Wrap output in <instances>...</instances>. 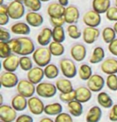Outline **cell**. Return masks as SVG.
Masks as SVG:
<instances>
[{"mask_svg":"<svg viewBox=\"0 0 117 122\" xmlns=\"http://www.w3.org/2000/svg\"><path fill=\"white\" fill-rule=\"evenodd\" d=\"M52 55L48 47L40 46L36 48L32 54V59L37 66L44 68L51 61Z\"/></svg>","mask_w":117,"mask_h":122,"instance_id":"obj_1","label":"cell"},{"mask_svg":"<svg viewBox=\"0 0 117 122\" xmlns=\"http://www.w3.org/2000/svg\"><path fill=\"white\" fill-rule=\"evenodd\" d=\"M59 69L64 77L72 79L77 75L78 70L74 60L70 58H63L59 61Z\"/></svg>","mask_w":117,"mask_h":122,"instance_id":"obj_2","label":"cell"},{"mask_svg":"<svg viewBox=\"0 0 117 122\" xmlns=\"http://www.w3.org/2000/svg\"><path fill=\"white\" fill-rule=\"evenodd\" d=\"M57 88L56 84L47 81H42L36 86V93L43 98H51L56 95Z\"/></svg>","mask_w":117,"mask_h":122,"instance_id":"obj_3","label":"cell"},{"mask_svg":"<svg viewBox=\"0 0 117 122\" xmlns=\"http://www.w3.org/2000/svg\"><path fill=\"white\" fill-rule=\"evenodd\" d=\"M8 15L13 20H19L23 17L26 13L25 5L23 3L17 0H13L7 5Z\"/></svg>","mask_w":117,"mask_h":122,"instance_id":"obj_4","label":"cell"},{"mask_svg":"<svg viewBox=\"0 0 117 122\" xmlns=\"http://www.w3.org/2000/svg\"><path fill=\"white\" fill-rule=\"evenodd\" d=\"M16 88L18 93L27 99L34 97V94L36 93V86L27 79L20 80Z\"/></svg>","mask_w":117,"mask_h":122,"instance_id":"obj_5","label":"cell"},{"mask_svg":"<svg viewBox=\"0 0 117 122\" xmlns=\"http://www.w3.org/2000/svg\"><path fill=\"white\" fill-rule=\"evenodd\" d=\"M106 85V80L100 74H93L87 81V87L92 93H100Z\"/></svg>","mask_w":117,"mask_h":122,"instance_id":"obj_6","label":"cell"},{"mask_svg":"<svg viewBox=\"0 0 117 122\" xmlns=\"http://www.w3.org/2000/svg\"><path fill=\"white\" fill-rule=\"evenodd\" d=\"M19 77L15 74V73L13 72H5L2 73L0 76V83L1 86L6 89H11L14 87H17L18 84L19 82Z\"/></svg>","mask_w":117,"mask_h":122,"instance_id":"obj_7","label":"cell"},{"mask_svg":"<svg viewBox=\"0 0 117 122\" xmlns=\"http://www.w3.org/2000/svg\"><path fill=\"white\" fill-rule=\"evenodd\" d=\"M101 15L93 10L87 11L84 15V17H83V22L88 27L97 28L101 24Z\"/></svg>","mask_w":117,"mask_h":122,"instance_id":"obj_8","label":"cell"},{"mask_svg":"<svg viewBox=\"0 0 117 122\" xmlns=\"http://www.w3.org/2000/svg\"><path fill=\"white\" fill-rule=\"evenodd\" d=\"M27 108L32 114L39 116V115H41L44 112L45 105L39 97L34 96L28 99Z\"/></svg>","mask_w":117,"mask_h":122,"instance_id":"obj_9","label":"cell"},{"mask_svg":"<svg viewBox=\"0 0 117 122\" xmlns=\"http://www.w3.org/2000/svg\"><path fill=\"white\" fill-rule=\"evenodd\" d=\"M17 111L9 105H0V119L4 122H14L17 119Z\"/></svg>","mask_w":117,"mask_h":122,"instance_id":"obj_10","label":"cell"},{"mask_svg":"<svg viewBox=\"0 0 117 122\" xmlns=\"http://www.w3.org/2000/svg\"><path fill=\"white\" fill-rule=\"evenodd\" d=\"M63 18L67 24L72 25L77 23L80 18V12L78 7L75 5H69L65 9Z\"/></svg>","mask_w":117,"mask_h":122,"instance_id":"obj_11","label":"cell"},{"mask_svg":"<svg viewBox=\"0 0 117 122\" xmlns=\"http://www.w3.org/2000/svg\"><path fill=\"white\" fill-rule=\"evenodd\" d=\"M70 54L75 61L81 62L86 58L87 56L86 46L82 43H75L71 47Z\"/></svg>","mask_w":117,"mask_h":122,"instance_id":"obj_12","label":"cell"},{"mask_svg":"<svg viewBox=\"0 0 117 122\" xmlns=\"http://www.w3.org/2000/svg\"><path fill=\"white\" fill-rule=\"evenodd\" d=\"M100 35V31L98 28L95 27H88L86 26L83 30V40L86 44L91 45L95 43L98 40Z\"/></svg>","mask_w":117,"mask_h":122,"instance_id":"obj_13","label":"cell"},{"mask_svg":"<svg viewBox=\"0 0 117 122\" xmlns=\"http://www.w3.org/2000/svg\"><path fill=\"white\" fill-rule=\"evenodd\" d=\"M19 59L20 57H19V55L15 54H12L11 56L3 59L2 66H3L4 70L7 71V72L15 73L19 67Z\"/></svg>","mask_w":117,"mask_h":122,"instance_id":"obj_14","label":"cell"},{"mask_svg":"<svg viewBox=\"0 0 117 122\" xmlns=\"http://www.w3.org/2000/svg\"><path fill=\"white\" fill-rule=\"evenodd\" d=\"M27 80H29L31 83L37 86L43 81V78L45 77L44 70L39 66H34L31 70L27 72Z\"/></svg>","mask_w":117,"mask_h":122,"instance_id":"obj_15","label":"cell"},{"mask_svg":"<svg viewBox=\"0 0 117 122\" xmlns=\"http://www.w3.org/2000/svg\"><path fill=\"white\" fill-rule=\"evenodd\" d=\"M19 39L22 44V50L19 56H29L31 54H33V53L35 50V46L33 40L27 36L19 37Z\"/></svg>","mask_w":117,"mask_h":122,"instance_id":"obj_16","label":"cell"},{"mask_svg":"<svg viewBox=\"0 0 117 122\" xmlns=\"http://www.w3.org/2000/svg\"><path fill=\"white\" fill-rule=\"evenodd\" d=\"M26 22L31 27H39L43 24L44 19L43 15L39 12L35 11H28L25 15Z\"/></svg>","mask_w":117,"mask_h":122,"instance_id":"obj_17","label":"cell"},{"mask_svg":"<svg viewBox=\"0 0 117 122\" xmlns=\"http://www.w3.org/2000/svg\"><path fill=\"white\" fill-rule=\"evenodd\" d=\"M100 69L107 75L117 74V59L115 57H107L101 63Z\"/></svg>","mask_w":117,"mask_h":122,"instance_id":"obj_18","label":"cell"},{"mask_svg":"<svg viewBox=\"0 0 117 122\" xmlns=\"http://www.w3.org/2000/svg\"><path fill=\"white\" fill-rule=\"evenodd\" d=\"M52 39V30L49 27H44L37 36V42L40 46H45L50 45Z\"/></svg>","mask_w":117,"mask_h":122,"instance_id":"obj_19","label":"cell"},{"mask_svg":"<svg viewBox=\"0 0 117 122\" xmlns=\"http://www.w3.org/2000/svg\"><path fill=\"white\" fill-rule=\"evenodd\" d=\"M11 31L16 35L27 36L31 34V26L27 22H18L11 26Z\"/></svg>","mask_w":117,"mask_h":122,"instance_id":"obj_20","label":"cell"},{"mask_svg":"<svg viewBox=\"0 0 117 122\" xmlns=\"http://www.w3.org/2000/svg\"><path fill=\"white\" fill-rule=\"evenodd\" d=\"M65 9L62 5H60L58 2H54L48 5L47 8V15L50 18H59L63 17L64 13H65Z\"/></svg>","mask_w":117,"mask_h":122,"instance_id":"obj_21","label":"cell"},{"mask_svg":"<svg viewBox=\"0 0 117 122\" xmlns=\"http://www.w3.org/2000/svg\"><path fill=\"white\" fill-rule=\"evenodd\" d=\"M75 95H76V99L75 100L81 102L82 104L88 102L92 97V92L88 87L79 86L76 89H75Z\"/></svg>","mask_w":117,"mask_h":122,"instance_id":"obj_22","label":"cell"},{"mask_svg":"<svg viewBox=\"0 0 117 122\" xmlns=\"http://www.w3.org/2000/svg\"><path fill=\"white\" fill-rule=\"evenodd\" d=\"M27 102L28 99L18 93L13 97L11 100V106L17 112H22L27 108Z\"/></svg>","mask_w":117,"mask_h":122,"instance_id":"obj_23","label":"cell"},{"mask_svg":"<svg viewBox=\"0 0 117 122\" xmlns=\"http://www.w3.org/2000/svg\"><path fill=\"white\" fill-rule=\"evenodd\" d=\"M56 86L60 93H69L73 90H75L73 88V85L72 81L68 79V78L63 77V78H59L56 81Z\"/></svg>","mask_w":117,"mask_h":122,"instance_id":"obj_24","label":"cell"},{"mask_svg":"<svg viewBox=\"0 0 117 122\" xmlns=\"http://www.w3.org/2000/svg\"><path fill=\"white\" fill-rule=\"evenodd\" d=\"M92 10L96 11L97 13L106 14V12L111 7V0H93L92 3Z\"/></svg>","mask_w":117,"mask_h":122,"instance_id":"obj_25","label":"cell"},{"mask_svg":"<svg viewBox=\"0 0 117 122\" xmlns=\"http://www.w3.org/2000/svg\"><path fill=\"white\" fill-rule=\"evenodd\" d=\"M102 109L99 106H92L86 114V122H100L102 118Z\"/></svg>","mask_w":117,"mask_h":122,"instance_id":"obj_26","label":"cell"},{"mask_svg":"<svg viewBox=\"0 0 117 122\" xmlns=\"http://www.w3.org/2000/svg\"><path fill=\"white\" fill-rule=\"evenodd\" d=\"M97 102L100 107L104 109H111L113 106V100L106 92H100L97 94Z\"/></svg>","mask_w":117,"mask_h":122,"instance_id":"obj_27","label":"cell"},{"mask_svg":"<svg viewBox=\"0 0 117 122\" xmlns=\"http://www.w3.org/2000/svg\"><path fill=\"white\" fill-rule=\"evenodd\" d=\"M105 57V51L104 48L101 46H96L94 48L91 55L89 59L91 64H98L103 62Z\"/></svg>","mask_w":117,"mask_h":122,"instance_id":"obj_28","label":"cell"},{"mask_svg":"<svg viewBox=\"0 0 117 122\" xmlns=\"http://www.w3.org/2000/svg\"><path fill=\"white\" fill-rule=\"evenodd\" d=\"M67 109L69 111L70 114L72 117H79L83 114L84 112V107H83V104L79 101L76 100L72 101L67 104Z\"/></svg>","mask_w":117,"mask_h":122,"instance_id":"obj_29","label":"cell"},{"mask_svg":"<svg viewBox=\"0 0 117 122\" xmlns=\"http://www.w3.org/2000/svg\"><path fill=\"white\" fill-rule=\"evenodd\" d=\"M63 112V105L59 102H54L45 105L44 113L48 116H58Z\"/></svg>","mask_w":117,"mask_h":122,"instance_id":"obj_30","label":"cell"},{"mask_svg":"<svg viewBox=\"0 0 117 122\" xmlns=\"http://www.w3.org/2000/svg\"><path fill=\"white\" fill-rule=\"evenodd\" d=\"M78 75L82 81H88L93 75L92 69L88 64H81L78 69Z\"/></svg>","mask_w":117,"mask_h":122,"instance_id":"obj_31","label":"cell"},{"mask_svg":"<svg viewBox=\"0 0 117 122\" xmlns=\"http://www.w3.org/2000/svg\"><path fill=\"white\" fill-rule=\"evenodd\" d=\"M44 70V74L45 77L47 79H56L58 77V76L59 74V70L60 69L58 67L56 64L54 63H50L49 65H47L46 67L43 68Z\"/></svg>","mask_w":117,"mask_h":122,"instance_id":"obj_32","label":"cell"},{"mask_svg":"<svg viewBox=\"0 0 117 122\" xmlns=\"http://www.w3.org/2000/svg\"><path fill=\"white\" fill-rule=\"evenodd\" d=\"M48 49H49L52 56L55 57L62 56L65 53V47H64L63 43H59L54 42V41H52L50 43V45L48 46Z\"/></svg>","mask_w":117,"mask_h":122,"instance_id":"obj_33","label":"cell"},{"mask_svg":"<svg viewBox=\"0 0 117 122\" xmlns=\"http://www.w3.org/2000/svg\"><path fill=\"white\" fill-rule=\"evenodd\" d=\"M66 39V33L63 26L53 27L52 29V40L54 42L63 43Z\"/></svg>","mask_w":117,"mask_h":122,"instance_id":"obj_34","label":"cell"},{"mask_svg":"<svg viewBox=\"0 0 117 122\" xmlns=\"http://www.w3.org/2000/svg\"><path fill=\"white\" fill-rule=\"evenodd\" d=\"M101 34H102L103 41H104L105 43H107V44L111 43L117 37L114 28L111 26H107V27H105V28H104Z\"/></svg>","mask_w":117,"mask_h":122,"instance_id":"obj_35","label":"cell"},{"mask_svg":"<svg viewBox=\"0 0 117 122\" xmlns=\"http://www.w3.org/2000/svg\"><path fill=\"white\" fill-rule=\"evenodd\" d=\"M33 59L29 56H20L19 59V67L22 71L28 72L31 70L33 66Z\"/></svg>","mask_w":117,"mask_h":122,"instance_id":"obj_36","label":"cell"},{"mask_svg":"<svg viewBox=\"0 0 117 122\" xmlns=\"http://www.w3.org/2000/svg\"><path fill=\"white\" fill-rule=\"evenodd\" d=\"M67 35L70 37L72 39H79L82 37L83 35V32L80 30L75 24H72V25H68L67 27Z\"/></svg>","mask_w":117,"mask_h":122,"instance_id":"obj_37","label":"cell"},{"mask_svg":"<svg viewBox=\"0 0 117 122\" xmlns=\"http://www.w3.org/2000/svg\"><path fill=\"white\" fill-rule=\"evenodd\" d=\"M8 45L11 48V51H12V54H17L19 56V54L22 50V44L19 38H11L8 42Z\"/></svg>","mask_w":117,"mask_h":122,"instance_id":"obj_38","label":"cell"},{"mask_svg":"<svg viewBox=\"0 0 117 122\" xmlns=\"http://www.w3.org/2000/svg\"><path fill=\"white\" fill-rule=\"evenodd\" d=\"M24 5L28 8L30 11L38 12L42 8V2L40 0H25Z\"/></svg>","mask_w":117,"mask_h":122,"instance_id":"obj_39","label":"cell"},{"mask_svg":"<svg viewBox=\"0 0 117 122\" xmlns=\"http://www.w3.org/2000/svg\"><path fill=\"white\" fill-rule=\"evenodd\" d=\"M11 54H12V51L9 46L8 42H0V57L2 59H5Z\"/></svg>","mask_w":117,"mask_h":122,"instance_id":"obj_40","label":"cell"},{"mask_svg":"<svg viewBox=\"0 0 117 122\" xmlns=\"http://www.w3.org/2000/svg\"><path fill=\"white\" fill-rule=\"evenodd\" d=\"M106 86L110 90L117 92V75H107L106 78Z\"/></svg>","mask_w":117,"mask_h":122,"instance_id":"obj_41","label":"cell"},{"mask_svg":"<svg viewBox=\"0 0 117 122\" xmlns=\"http://www.w3.org/2000/svg\"><path fill=\"white\" fill-rule=\"evenodd\" d=\"M59 98L62 102L67 103L68 104L69 102L72 101H75L76 99V95H75V91L73 90L69 93H59Z\"/></svg>","mask_w":117,"mask_h":122,"instance_id":"obj_42","label":"cell"},{"mask_svg":"<svg viewBox=\"0 0 117 122\" xmlns=\"http://www.w3.org/2000/svg\"><path fill=\"white\" fill-rule=\"evenodd\" d=\"M106 18L108 21L111 22H117V7L116 6H111L109 8V10L107 11L106 14Z\"/></svg>","mask_w":117,"mask_h":122,"instance_id":"obj_43","label":"cell"},{"mask_svg":"<svg viewBox=\"0 0 117 122\" xmlns=\"http://www.w3.org/2000/svg\"><path fill=\"white\" fill-rule=\"evenodd\" d=\"M55 122H74L72 116L67 112H62L55 118Z\"/></svg>","mask_w":117,"mask_h":122,"instance_id":"obj_44","label":"cell"},{"mask_svg":"<svg viewBox=\"0 0 117 122\" xmlns=\"http://www.w3.org/2000/svg\"><path fill=\"white\" fill-rule=\"evenodd\" d=\"M11 39V33L7 30L3 28V26L0 27V42H8Z\"/></svg>","mask_w":117,"mask_h":122,"instance_id":"obj_45","label":"cell"},{"mask_svg":"<svg viewBox=\"0 0 117 122\" xmlns=\"http://www.w3.org/2000/svg\"><path fill=\"white\" fill-rule=\"evenodd\" d=\"M50 22L53 26V27H58V26H63L64 24L66 23L65 19L63 17H59V18H49Z\"/></svg>","mask_w":117,"mask_h":122,"instance_id":"obj_46","label":"cell"},{"mask_svg":"<svg viewBox=\"0 0 117 122\" xmlns=\"http://www.w3.org/2000/svg\"><path fill=\"white\" fill-rule=\"evenodd\" d=\"M108 118L111 122H117V104L111 108L108 114Z\"/></svg>","mask_w":117,"mask_h":122,"instance_id":"obj_47","label":"cell"},{"mask_svg":"<svg viewBox=\"0 0 117 122\" xmlns=\"http://www.w3.org/2000/svg\"><path fill=\"white\" fill-rule=\"evenodd\" d=\"M107 48H108V50L111 53V54L117 57V38L112 41L111 43H109Z\"/></svg>","mask_w":117,"mask_h":122,"instance_id":"obj_48","label":"cell"},{"mask_svg":"<svg viewBox=\"0 0 117 122\" xmlns=\"http://www.w3.org/2000/svg\"><path fill=\"white\" fill-rule=\"evenodd\" d=\"M15 122H34V119L28 114H21L18 116Z\"/></svg>","mask_w":117,"mask_h":122,"instance_id":"obj_49","label":"cell"},{"mask_svg":"<svg viewBox=\"0 0 117 122\" xmlns=\"http://www.w3.org/2000/svg\"><path fill=\"white\" fill-rule=\"evenodd\" d=\"M10 16L8 13H0V25L1 26H6L10 21Z\"/></svg>","mask_w":117,"mask_h":122,"instance_id":"obj_50","label":"cell"},{"mask_svg":"<svg viewBox=\"0 0 117 122\" xmlns=\"http://www.w3.org/2000/svg\"><path fill=\"white\" fill-rule=\"evenodd\" d=\"M58 3L64 7L69 6V0H58Z\"/></svg>","mask_w":117,"mask_h":122,"instance_id":"obj_51","label":"cell"},{"mask_svg":"<svg viewBox=\"0 0 117 122\" xmlns=\"http://www.w3.org/2000/svg\"><path fill=\"white\" fill-rule=\"evenodd\" d=\"M39 122H55V120H52L50 117H43Z\"/></svg>","mask_w":117,"mask_h":122,"instance_id":"obj_52","label":"cell"},{"mask_svg":"<svg viewBox=\"0 0 117 122\" xmlns=\"http://www.w3.org/2000/svg\"><path fill=\"white\" fill-rule=\"evenodd\" d=\"M113 28L115 30V31H116V36H117V22H115V24L113 26Z\"/></svg>","mask_w":117,"mask_h":122,"instance_id":"obj_53","label":"cell"},{"mask_svg":"<svg viewBox=\"0 0 117 122\" xmlns=\"http://www.w3.org/2000/svg\"><path fill=\"white\" fill-rule=\"evenodd\" d=\"M0 98H1V99H0V105H3V97L2 94L0 95Z\"/></svg>","mask_w":117,"mask_h":122,"instance_id":"obj_54","label":"cell"},{"mask_svg":"<svg viewBox=\"0 0 117 122\" xmlns=\"http://www.w3.org/2000/svg\"><path fill=\"white\" fill-rule=\"evenodd\" d=\"M42 3H47V2H49L50 0H40Z\"/></svg>","mask_w":117,"mask_h":122,"instance_id":"obj_55","label":"cell"},{"mask_svg":"<svg viewBox=\"0 0 117 122\" xmlns=\"http://www.w3.org/2000/svg\"><path fill=\"white\" fill-rule=\"evenodd\" d=\"M115 6L117 7V0H115Z\"/></svg>","mask_w":117,"mask_h":122,"instance_id":"obj_56","label":"cell"},{"mask_svg":"<svg viewBox=\"0 0 117 122\" xmlns=\"http://www.w3.org/2000/svg\"><path fill=\"white\" fill-rule=\"evenodd\" d=\"M17 1H19V2H22V3H24L25 0H17Z\"/></svg>","mask_w":117,"mask_h":122,"instance_id":"obj_57","label":"cell"},{"mask_svg":"<svg viewBox=\"0 0 117 122\" xmlns=\"http://www.w3.org/2000/svg\"><path fill=\"white\" fill-rule=\"evenodd\" d=\"M7 1H11H11H13V0H7Z\"/></svg>","mask_w":117,"mask_h":122,"instance_id":"obj_58","label":"cell"},{"mask_svg":"<svg viewBox=\"0 0 117 122\" xmlns=\"http://www.w3.org/2000/svg\"><path fill=\"white\" fill-rule=\"evenodd\" d=\"M0 122H4V121H0Z\"/></svg>","mask_w":117,"mask_h":122,"instance_id":"obj_59","label":"cell"}]
</instances>
